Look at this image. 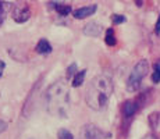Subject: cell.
Wrapping results in <instances>:
<instances>
[{
  "instance_id": "1",
  "label": "cell",
  "mask_w": 160,
  "mask_h": 139,
  "mask_svg": "<svg viewBox=\"0 0 160 139\" xmlns=\"http://www.w3.org/2000/svg\"><path fill=\"white\" fill-rule=\"evenodd\" d=\"M113 93V81L109 75L100 74L96 75L89 83L85 95L87 104L92 110H104L107 107Z\"/></svg>"
},
{
  "instance_id": "2",
  "label": "cell",
  "mask_w": 160,
  "mask_h": 139,
  "mask_svg": "<svg viewBox=\"0 0 160 139\" xmlns=\"http://www.w3.org/2000/svg\"><path fill=\"white\" fill-rule=\"evenodd\" d=\"M46 109L49 114L67 118L70 111V92L66 81H57L49 86L45 93Z\"/></svg>"
},
{
  "instance_id": "3",
  "label": "cell",
  "mask_w": 160,
  "mask_h": 139,
  "mask_svg": "<svg viewBox=\"0 0 160 139\" xmlns=\"http://www.w3.org/2000/svg\"><path fill=\"white\" fill-rule=\"evenodd\" d=\"M148 71H149V63H148V60L142 58V60L138 61L134 66V68L131 70L130 75H128L127 91H130V92L138 91L141 88V85H142L143 78L148 75Z\"/></svg>"
},
{
  "instance_id": "4",
  "label": "cell",
  "mask_w": 160,
  "mask_h": 139,
  "mask_svg": "<svg viewBox=\"0 0 160 139\" xmlns=\"http://www.w3.org/2000/svg\"><path fill=\"white\" fill-rule=\"evenodd\" d=\"M107 137H110V135L103 132L95 124H85L81 128V134H79V139H104Z\"/></svg>"
},
{
  "instance_id": "5",
  "label": "cell",
  "mask_w": 160,
  "mask_h": 139,
  "mask_svg": "<svg viewBox=\"0 0 160 139\" xmlns=\"http://www.w3.org/2000/svg\"><path fill=\"white\" fill-rule=\"evenodd\" d=\"M29 17L31 10L27 3H17L13 7V20L15 22H25Z\"/></svg>"
},
{
  "instance_id": "6",
  "label": "cell",
  "mask_w": 160,
  "mask_h": 139,
  "mask_svg": "<svg viewBox=\"0 0 160 139\" xmlns=\"http://www.w3.org/2000/svg\"><path fill=\"white\" fill-rule=\"evenodd\" d=\"M98 10V6L96 4H89V6H85V7H81V8H77L74 11V17L77 20H84V18L89 17V15H93Z\"/></svg>"
},
{
  "instance_id": "7",
  "label": "cell",
  "mask_w": 160,
  "mask_h": 139,
  "mask_svg": "<svg viewBox=\"0 0 160 139\" xmlns=\"http://www.w3.org/2000/svg\"><path fill=\"white\" fill-rule=\"evenodd\" d=\"M103 28L99 22H89L84 28V33L88 36H99L102 33Z\"/></svg>"
},
{
  "instance_id": "8",
  "label": "cell",
  "mask_w": 160,
  "mask_h": 139,
  "mask_svg": "<svg viewBox=\"0 0 160 139\" xmlns=\"http://www.w3.org/2000/svg\"><path fill=\"white\" fill-rule=\"evenodd\" d=\"M138 110V103L135 100H127L122 106V113L125 117H132Z\"/></svg>"
},
{
  "instance_id": "9",
  "label": "cell",
  "mask_w": 160,
  "mask_h": 139,
  "mask_svg": "<svg viewBox=\"0 0 160 139\" xmlns=\"http://www.w3.org/2000/svg\"><path fill=\"white\" fill-rule=\"evenodd\" d=\"M36 52L41 54H49L52 52L50 43L46 41V39H41V41L38 42V45H36Z\"/></svg>"
},
{
  "instance_id": "10",
  "label": "cell",
  "mask_w": 160,
  "mask_h": 139,
  "mask_svg": "<svg viewBox=\"0 0 160 139\" xmlns=\"http://www.w3.org/2000/svg\"><path fill=\"white\" fill-rule=\"evenodd\" d=\"M85 75H87V70H81L72 77V86L74 88H78L81 86L85 81Z\"/></svg>"
},
{
  "instance_id": "11",
  "label": "cell",
  "mask_w": 160,
  "mask_h": 139,
  "mask_svg": "<svg viewBox=\"0 0 160 139\" xmlns=\"http://www.w3.org/2000/svg\"><path fill=\"white\" fill-rule=\"evenodd\" d=\"M49 4L53 6L60 15H68L70 11H71V7L68 4H61V3H49Z\"/></svg>"
},
{
  "instance_id": "12",
  "label": "cell",
  "mask_w": 160,
  "mask_h": 139,
  "mask_svg": "<svg viewBox=\"0 0 160 139\" xmlns=\"http://www.w3.org/2000/svg\"><path fill=\"white\" fill-rule=\"evenodd\" d=\"M148 121H149L150 128H158L159 124H160V111H155V113H152L149 116V118H148Z\"/></svg>"
},
{
  "instance_id": "13",
  "label": "cell",
  "mask_w": 160,
  "mask_h": 139,
  "mask_svg": "<svg viewBox=\"0 0 160 139\" xmlns=\"http://www.w3.org/2000/svg\"><path fill=\"white\" fill-rule=\"evenodd\" d=\"M10 7H11V3H8V2H0V25H2L3 21H4L6 14H7V11L10 10Z\"/></svg>"
},
{
  "instance_id": "14",
  "label": "cell",
  "mask_w": 160,
  "mask_h": 139,
  "mask_svg": "<svg viewBox=\"0 0 160 139\" xmlns=\"http://www.w3.org/2000/svg\"><path fill=\"white\" fill-rule=\"evenodd\" d=\"M104 42H106V45L109 46H114L117 41H116V36H114V31L110 28V29H107L106 32V38H104Z\"/></svg>"
},
{
  "instance_id": "15",
  "label": "cell",
  "mask_w": 160,
  "mask_h": 139,
  "mask_svg": "<svg viewBox=\"0 0 160 139\" xmlns=\"http://www.w3.org/2000/svg\"><path fill=\"white\" fill-rule=\"evenodd\" d=\"M152 81L155 83H159L160 82V61L155 64V71L152 74Z\"/></svg>"
},
{
  "instance_id": "16",
  "label": "cell",
  "mask_w": 160,
  "mask_h": 139,
  "mask_svg": "<svg viewBox=\"0 0 160 139\" xmlns=\"http://www.w3.org/2000/svg\"><path fill=\"white\" fill-rule=\"evenodd\" d=\"M57 138H58V139H74L71 132H70L68 129H64V128H61L60 131H58Z\"/></svg>"
},
{
  "instance_id": "17",
  "label": "cell",
  "mask_w": 160,
  "mask_h": 139,
  "mask_svg": "<svg viewBox=\"0 0 160 139\" xmlns=\"http://www.w3.org/2000/svg\"><path fill=\"white\" fill-rule=\"evenodd\" d=\"M75 70H77V64L75 63H72L71 66L68 67V68H67V78H71L72 75H75Z\"/></svg>"
},
{
  "instance_id": "18",
  "label": "cell",
  "mask_w": 160,
  "mask_h": 139,
  "mask_svg": "<svg viewBox=\"0 0 160 139\" xmlns=\"http://www.w3.org/2000/svg\"><path fill=\"white\" fill-rule=\"evenodd\" d=\"M122 22H125L124 15H118V14L113 15V24H122Z\"/></svg>"
},
{
  "instance_id": "19",
  "label": "cell",
  "mask_w": 160,
  "mask_h": 139,
  "mask_svg": "<svg viewBox=\"0 0 160 139\" xmlns=\"http://www.w3.org/2000/svg\"><path fill=\"white\" fill-rule=\"evenodd\" d=\"M6 129H7V122L3 121V120H0V134H2V132H4Z\"/></svg>"
},
{
  "instance_id": "20",
  "label": "cell",
  "mask_w": 160,
  "mask_h": 139,
  "mask_svg": "<svg viewBox=\"0 0 160 139\" xmlns=\"http://www.w3.org/2000/svg\"><path fill=\"white\" fill-rule=\"evenodd\" d=\"M155 32H156V33H160V15H159L158 21H156V25H155Z\"/></svg>"
},
{
  "instance_id": "21",
  "label": "cell",
  "mask_w": 160,
  "mask_h": 139,
  "mask_svg": "<svg viewBox=\"0 0 160 139\" xmlns=\"http://www.w3.org/2000/svg\"><path fill=\"white\" fill-rule=\"evenodd\" d=\"M6 68V64H4V61H2L0 60V77H2V74H3V71H4Z\"/></svg>"
},
{
  "instance_id": "22",
  "label": "cell",
  "mask_w": 160,
  "mask_h": 139,
  "mask_svg": "<svg viewBox=\"0 0 160 139\" xmlns=\"http://www.w3.org/2000/svg\"><path fill=\"white\" fill-rule=\"evenodd\" d=\"M143 139H158V138H156L155 135H146V137L143 138Z\"/></svg>"
}]
</instances>
